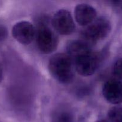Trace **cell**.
<instances>
[{
	"mask_svg": "<svg viewBox=\"0 0 122 122\" xmlns=\"http://www.w3.org/2000/svg\"><path fill=\"white\" fill-rule=\"evenodd\" d=\"M48 67L50 75L60 83L69 84L72 82L75 73L74 61L67 54L57 53L52 56Z\"/></svg>",
	"mask_w": 122,
	"mask_h": 122,
	"instance_id": "obj_1",
	"label": "cell"
},
{
	"mask_svg": "<svg viewBox=\"0 0 122 122\" xmlns=\"http://www.w3.org/2000/svg\"><path fill=\"white\" fill-rule=\"evenodd\" d=\"M111 30V25L108 19L104 17L96 18L82 31L83 39L92 44L105 39L110 34Z\"/></svg>",
	"mask_w": 122,
	"mask_h": 122,
	"instance_id": "obj_2",
	"label": "cell"
},
{
	"mask_svg": "<svg viewBox=\"0 0 122 122\" xmlns=\"http://www.w3.org/2000/svg\"><path fill=\"white\" fill-rule=\"evenodd\" d=\"M36 42L40 52L48 54L57 49L59 38L56 33L49 26L41 25L36 34Z\"/></svg>",
	"mask_w": 122,
	"mask_h": 122,
	"instance_id": "obj_3",
	"label": "cell"
},
{
	"mask_svg": "<svg viewBox=\"0 0 122 122\" xmlns=\"http://www.w3.org/2000/svg\"><path fill=\"white\" fill-rule=\"evenodd\" d=\"M101 60L102 56L100 54L92 51L75 58V69L81 76H91L98 70Z\"/></svg>",
	"mask_w": 122,
	"mask_h": 122,
	"instance_id": "obj_4",
	"label": "cell"
},
{
	"mask_svg": "<svg viewBox=\"0 0 122 122\" xmlns=\"http://www.w3.org/2000/svg\"><path fill=\"white\" fill-rule=\"evenodd\" d=\"M51 23L55 30L62 35H69L75 29L71 14L67 10L61 9L56 11L53 17Z\"/></svg>",
	"mask_w": 122,
	"mask_h": 122,
	"instance_id": "obj_5",
	"label": "cell"
},
{
	"mask_svg": "<svg viewBox=\"0 0 122 122\" xmlns=\"http://www.w3.org/2000/svg\"><path fill=\"white\" fill-rule=\"evenodd\" d=\"M12 35L17 42L23 45H29L36 36L35 27L31 23L22 21L17 23L12 28Z\"/></svg>",
	"mask_w": 122,
	"mask_h": 122,
	"instance_id": "obj_6",
	"label": "cell"
},
{
	"mask_svg": "<svg viewBox=\"0 0 122 122\" xmlns=\"http://www.w3.org/2000/svg\"><path fill=\"white\" fill-rule=\"evenodd\" d=\"M102 94L110 103L120 104L122 102V82L116 79L107 81L103 86Z\"/></svg>",
	"mask_w": 122,
	"mask_h": 122,
	"instance_id": "obj_7",
	"label": "cell"
},
{
	"mask_svg": "<svg viewBox=\"0 0 122 122\" xmlns=\"http://www.w3.org/2000/svg\"><path fill=\"white\" fill-rule=\"evenodd\" d=\"M74 16L79 25L86 26L93 22L97 16L95 8L87 4H80L75 7Z\"/></svg>",
	"mask_w": 122,
	"mask_h": 122,
	"instance_id": "obj_8",
	"label": "cell"
},
{
	"mask_svg": "<svg viewBox=\"0 0 122 122\" xmlns=\"http://www.w3.org/2000/svg\"><path fill=\"white\" fill-rule=\"evenodd\" d=\"M92 44L84 39L69 41L66 45L67 54L76 58L83 55L92 52Z\"/></svg>",
	"mask_w": 122,
	"mask_h": 122,
	"instance_id": "obj_9",
	"label": "cell"
},
{
	"mask_svg": "<svg viewBox=\"0 0 122 122\" xmlns=\"http://www.w3.org/2000/svg\"><path fill=\"white\" fill-rule=\"evenodd\" d=\"M74 116L72 112L67 107L56 108L51 114V122H74Z\"/></svg>",
	"mask_w": 122,
	"mask_h": 122,
	"instance_id": "obj_10",
	"label": "cell"
},
{
	"mask_svg": "<svg viewBox=\"0 0 122 122\" xmlns=\"http://www.w3.org/2000/svg\"><path fill=\"white\" fill-rule=\"evenodd\" d=\"M109 122H122V107L114 106L108 112Z\"/></svg>",
	"mask_w": 122,
	"mask_h": 122,
	"instance_id": "obj_11",
	"label": "cell"
},
{
	"mask_svg": "<svg viewBox=\"0 0 122 122\" xmlns=\"http://www.w3.org/2000/svg\"><path fill=\"white\" fill-rule=\"evenodd\" d=\"M112 71L115 76L122 79V58H119L115 62L112 68Z\"/></svg>",
	"mask_w": 122,
	"mask_h": 122,
	"instance_id": "obj_12",
	"label": "cell"
},
{
	"mask_svg": "<svg viewBox=\"0 0 122 122\" xmlns=\"http://www.w3.org/2000/svg\"><path fill=\"white\" fill-rule=\"evenodd\" d=\"M8 36V30L4 25L0 24V42L6 40Z\"/></svg>",
	"mask_w": 122,
	"mask_h": 122,
	"instance_id": "obj_13",
	"label": "cell"
},
{
	"mask_svg": "<svg viewBox=\"0 0 122 122\" xmlns=\"http://www.w3.org/2000/svg\"><path fill=\"white\" fill-rule=\"evenodd\" d=\"M111 2L114 7L122 10V1H112Z\"/></svg>",
	"mask_w": 122,
	"mask_h": 122,
	"instance_id": "obj_14",
	"label": "cell"
},
{
	"mask_svg": "<svg viewBox=\"0 0 122 122\" xmlns=\"http://www.w3.org/2000/svg\"><path fill=\"white\" fill-rule=\"evenodd\" d=\"M2 79H3V68L2 64L0 63V83L2 82Z\"/></svg>",
	"mask_w": 122,
	"mask_h": 122,
	"instance_id": "obj_15",
	"label": "cell"
},
{
	"mask_svg": "<svg viewBox=\"0 0 122 122\" xmlns=\"http://www.w3.org/2000/svg\"><path fill=\"white\" fill-rule=\"evenodd\" d=\"M96 122H109L106 120H98V121H96Z\"/></svg>",
	"mask_w": 122,
	"mask_h": 122,
	"instance_id": "obj_16",
	"label": "cell"
}]
</instances>
